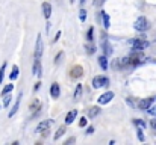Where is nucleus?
<instances>
[{
	"instance_id": "1",
	"label": "nucleus",
	"mask_w": 156,
	"mask_h": 145,
	"mask_svg": "<svg viewBox=\"0 0 156 145\" xmlns=\"http://www.w3.org/2000/svg\"><path fill=\"white\" fill-rule=\"evenodd\" d=\"M133 27H135L138 32H146V30L150 27V23H149V20H147L146 17H140V18L135 21Z\"/></svg>"
},
{
	"instance_id": "2",
	"label": "nucleus",
	"mask_w": 156,
	"mask_h": 145,
	"mask_svg": "<svg viewBox=\"0 0 156 145\" xmlns=\"http://www.w3.org/2000/svg\"><path fill=\"white\" fill-rule=\"evenodd\" d=\"M109 85V79L105 77V76H96L93 79V88L94 89H99V88H103V86H108Z\"/></svg>"
},
{
	"instance_id": "3",
	"label": "nucleus",
	"mask_w": 156,
	"mask_h": 145,
	"mask_svg": "<svg viewBox=\"0 0 156 145\" xmlns=\"http://www.w3.org/2000/svg\"><path fill=\"white\" fill-rule=\"evenodd\" d=\"M132 47L135 51H143L144 48L149 47V43L146 41V38H140V40H133L132 41Z\"/></svg>"
},
{
	"instance_id": "4",
	"label": "nucleus",
	"mask_w": 156,
	"mask_h": 145,
	"mask_svg": "<svg viewBox=\"0 0 156 145\" xmlns=\"http://www.w3.org/2000/svg\"><path fill=\"white\" fill-rule=\"evenodd\" d=\"M32 74L37 76V77H41V74H43V65H41V59L40 57H35V60H34Z\"/></svg>"
},
{
	"instance_id": "5",
	"label": "nucleus",
	"mask_w": 156,
	"mask_h": 145,
	"mask_svg": "<svg viewBox=\"0 0 156 145\" xmlns=\"http://www.w3.org/2000/svg\"><path fill=\"white\" fill-rule=\"evenodd\" d=\"M82 76H83V68H82V65H74V67L70 70V77L79 79V77H82Z\"/></svg>"
},
{
	"instance_id": "6",
	"label": "nucleus",
	"mask_w": 156,
	"mask_h": 145,
	"mask_svg": "<svg viewBox=\"0 0 156 145\" xmlns=\"http://www.w3.org/2000/svg\"><path fill=\"white\" fill-rule=\"evenodd\" d=\"M43 51H44V47H43V38H41V35H38L37 44H35V57H40V59H41Z\"/></svg>"
},
{
	"instance_id": "7",
	"label": "nucleus",
	"mask_w": 156,
	"mask_h": 145,
	"mask_svg": "<svg viewBox=\"0 0 156 145\" xmlns=\"http://www.w3.org/2000/svg\"><path fill=\"white\" fill-rule=\"evenodd\" d=\"M112 98H114V92L112 91H108V92H105V94H102V95L99 97V104H108Z\"/></svg>"
},
{
	"instance_id": "8",
	"label": "nucleus",
	"mask_w": 156,
	"mask_h": 145,
	"mask_svg": "<svg viewBox=\"0 0 156 145\" xmlns=\"http://www.w3.org/2000/svg\"><path fill=\"white\" fill-rule=\"evenodd\" d=\"M143 59H144V54H140V53H133V54H130V56H129V62H130V65L140 64Z\"/></svg>"
},
{
	"instance_id": "9",
	"label": "nucleus",
	"mask_w": 156,
	"mask_h": 145,
	"mask_svg": "<svg viewBox=\"0 0 156 145\" xmlns=\"http://www.w3.org/2000/svg\"><path fill=\"white\" fill-rule=\"evenodd\" d=\"M153 101H155L153 98H144V100H141V101H140V109H141V110H147V109L153 104Z\"/></svg>"
},
{
	"instance_id": "10",
	"label": "nucleus",
	"mask_w": 156,
	"mask_h": 145,
	"mask_svg": "<svg viewBox=\"0 0 156 145\" xmlns=\"http://www.w3.org/2000/svg\"><path fill=\"white\" fill-rule=\"evenodd\" d=\"M43 15L46 18H50V15H52V5L49 2H44L43 3Z\"/></svg>"
},
{
	"instance_id": "11",
	"label": "nucleus",
	"mask_w": 156,
	"mask_h": 145,
	"mask_svg": "<svg viewBox=\"0 0 156 145\" xmlns=\"http://www.w3.org/2000/svg\"><path fill=\"white\" fill-rule=\"evenodd\" d=\"M29 109H30V112H32L34 115H35V113H38V110L41 109V101L35 98V100H34V101L30 103V106H29Z\"/></svg>"
},
{
	"instance_id": "12",
	"label": "nucleus",
	"mask_w": 156,
	"mask_h": 145,
	"mask_svg": "<svg viewBox=\"0 0 156 145\" xmlns=\"http://www.w3.org/2000/svg\"><path fill=\"white\" fill-rule=\"evenodd\" d=\"M50 95L53 97V98H58V97L61 95V88H59V85L55 82V83H52V86H50Z\"/></svg>"
},
{
	"instance_id": "13",
	"label": "nucleus",
	"mask_w": 156,
	"mask_h": 145,
	"mask_svg": "<svg viewBox=\"0 0 156 145\" xmlns=\"http://www.w3.org/2000/svg\"><path fill=\"white\" fill-rule=\"evenodd\" d=\"M76 116H77V110H70L68 113H67V116H65V124L68 126V124H71L74 119H76Z\"/></svg>"
},
{
	"instance_id": "14",
	"label": "nucleus",
	"mask_w": 156,
	"mask_h": 145,
	"mask_svg": "<svg viewBox=\"0 0 156 145\" xmlns=\"http://www.w3.org/2000/svg\"><path fill=\"white\" fill-rule=\"evenodd\" d=\"M50 124H52V119H46V121H41V123L38 124V127H37V132H38V133H41L43 130H47V129L50 127Z\"/></svg>"
},
{
	"instance_id": "15",
	"label": "nucleus",
	"mask_w": 156,
	"mask_h": 145,
	"mask_svg": "<svg viewBox=\"0 0 156 145\" xmlns=\"http://www.w3.org/2000/svg\"><path fill=\"white\" fill-rule=\"evenodd\" d=\"M20 101H21V94L18 95V98H17V101H15V104L12 106V109L9 110V113H8V116L9 118H12L15 113H17V110H18V107H20Z\"/></svg>"
},
{
	"instance_id": "16",
	"label": "nucleus",
	"mask_w": 156,
	"mask_h": 145,
	"mask_svg": "<svg viewBox=\"0 0 156 145\" xmlns=\"http://www.w3.org/2000/svg\"><path fill=\"white\" fill-rule=\"evenodd\" d=\"M99 113H100V107H97V106L88 109V116H90V118H94V116H97Z\"/></svg>"
},
{
	"instance_id": "17",
	"label": "nucleus",
	"mask_w": 156,
	"mask_h": 145,
	"mask_svg": "<svg viewBox=\"0 0 156 145\" xmlns=\"http://www.w3.org/2000/svg\"><path fill=\"white\" fill-rule=\"evenodd\" d=\"M102 47H103L105 56H109V54L112 53V48H111V46H109V43H108V41H102Z\"/></svg>"
},
{
	"instance_id": "18",
	"label": "nucleus",
	"mask_w": 156,
	"mask_h": 145,
	"mask_svg": "<svg viewBox=\"0 0 156 145\" xmlns=\"http://www.w3.org/2000/svg\"><path fill=\"white\" fill-rule=\"evenodd\" d=\"M99 65H100V68L102 70H106L108 68V56H100L99 57Z\"/></svg>"
},
{
	"instance_id": "19",
	"label": "nucleus",
	"mask_w": 156,
	"mask_h": 145,
	"mask_svg": "<svg viewBox=\"0 0 156 145\" xmlns=\"http://www.w3.org/2000/svg\"><path fill=\"white\" fill-rule=\"evenodd\" d=\"M65 130H67V129H65V126H61V127L58 129V132L55 133V136H53V139H55V141H58V139H59V138H61V136H62V135L65 133Z\"/></svg>"
},
{
	"instance_id": "20",
	"label": "nucleus",
	"mask_w": 156,
	"mask_h": 145,
	"mask_svg": "<svg viewBox=\"0 0 156 145\" xmlns=\"http://www.w3.org/2000/svg\"><path fill=\"white\" fill-rule=\"evenodd\" d=\"M12 91H14V85H12V83L6 85V86L3 88V91H2V97L6 95V94H9V92H12Z\"/></svg>"
},
{
	"instance_id": "21",
	"label": "nucleus",
	"mask_w": 156,
	"mask_h": 145,
	"mask_svg": "<svg viewBox=\"0 0 156 145\" xmlns=\"http://www.w3.org/2000/svg\"><path fill=\"white\" fill-rule=\"evenodd\" d=\"M82 92H83L82 85H77V88H76V91H74V100H79L80 95H82Z\"/></svg>"
},
{
	"instance_id": "22",
	"label": "nucleus",
	"mask_w": 156,
	"mask_h": 145,
	"mask_svg": "<svg viewBox=\"0 0 156 145\" xmlns=\"http://www.w3.org/2000/svg\"><path fill=\"white\" fill-rule=\"evenodd\" d=\"M18 73H20L18 67H17V65H14V67H12V73H11V80H15V79L18 77Z\"/></svg>"
},
{
	"instance_id": "23",
	"label": "nucleus",
	"mask_w": 156,
	"mask_h": 145,
	"mask_svg": "<svg viewBox=\"0 0 156 145\" xmlns=\"http://www.w3.org/2000/svg\"><path fill=\"white\" fill-rule=\"evenodd\" d=\"M11 100H12L11 92H9V94H6V95H3V106H5V107H8V106H9V103H11Z\"/></svg>"
},
{
	"instance_id": "24",
	"label": "nucleus",
	"mask_w": 156,
	"mask_h": 145,
	"mask_svg": "<svg viewBox=\"0 0 156 145\" xmlns=\"http://www.w3.org/2000/svg\"><path fill=\"white\" fill-rule=\"evenodd\" d=\"M102 18H103V26H105V29H108L111 24H109V15L106 14V12H103L102 14Z\"/></svg>"
},
{
	"instance_id": "25",
	"label": "nucleus",
	"mask_w": 156,
	"mask_h": 145,
	"mask_svg": "<svg viewBox=\"0 0 156 145\" xmlns=\"http://www.w3.org/2000/svg\"><path fill=\"white\" fill-rule=\"evenodd\" d=\"M6 62H3V65L0 67V85L3 83V77H5V70H6Z\"/></svg>"
},
{
	"instance_id": "26",
	"label": "nucleus",
	"mask_w": 156,
	"mask_h": 145,
	"mask_svg": "<svg viewBox=\"0 0 156 145\" xmlns=\"http://www.w3.org/2000/svg\"><path fill=\"white\" fill-rule=\"evenodd\" d=\"M79 20H80L82 23L87 20V11H85L83 8H80V11H79Z\"/></svg>"
},
{
	"instance_id": "27",
	"label": "nucleus",
	"mask_w": 156,
	"mask_h": 145,
	"mask_svg": "<svg viewBox=\"0 0 156 145\" xmlns=\"http://www.w3.org/2000/svg\"><path fill=\"white\" fill-rule=\"evenodd\" d=\"M87 38H88V41H93V40H94V27H90V29H88Z\"/></svg>"
},
{
	"instance_id": "28",
	"label": "nucleus",
	"mask_w": 156,
	"mask_h": 145,
	"mask_svg": "<svg viewBox=\"0 0 156 145\" xmlns=\"http://www.w3.org/2000/svg\"><path fill=\"white\" fill-rule=\"evenodd\" d=\"M136 133H138V139H140L141 142H144V139H146V138H144V133H143V129H141V127H138Z\"/></svg>"
},
{
	"instance_id": "29",
	"label": "nucleus",
	"mask_w": 156,
	"mask_h": 145,
	"mask_svg": "<svg viewBox=\"0 0 156 145\" xmlns=\"http://www.w3.org/2000/svg\"><path fill=\"white\" fill-rule=\"evenodd\" d=\"M62 57H64V51H59V53L56 54V57H55V64L58 65V64L61 62V59H62Z\"/></svg>"
},
{
	"instance_id": "30",
	"label": "nucleus",
	"mask_w": 156,
	"mask_h": 145,
	"mask_svg": "<svg viewBox=\"0 0 156 145\" xmlns=\"http://www.w3.org/2000/svg\"><path fill=\"white\" fill-rule=\"evenodd\" d=\"M147 113L152 115V116H156V106H150V107L147 109Z\"/></svg>"
},
{
	"instance_id": "31",
	"label": "nucleus",
	"mask_w": 156,
	"mask_h": 145,
	"mask_svg": "<svg viewBox=\"0 0 156 145\" xmlns=\"http://www.w3.org/2000/svg\"><path fill=\"white\" fill-rule=\"evenodd\" d=\"M87 124H88V121H87V118H80L79 119V127H87Z\"/></svg>"
},
{
	"instance_id": "32",
	"label": "nucleus",
	"mask_w": 156,
	"mask_h": 145,
	"mask_svg": "<svg viewBox=\"0 0 156 145\" xmlns=\"http://www.w3.org/2000/svg\"><path fill=\"white\" fill-rule=\"evenodd\" d=\"M133 123H135V124H136L138 127H143V129L146 127V123H144V121H141V119H135Z\"/></svg>"
},
{
	"instance_id": "33",
	"label": "nucleus",
	"mask_w": 156,
	"mask_h": 145,
	"mask_svg": "<svg viewBox=\"0 0 156 145\" xmlns=\"http://www.w3.org/2000/svg\"><path fill=\"white\" fill-rule=\"evenodd\" d=\"M87 51L91 54V53H94V51H96V47H94V46H87Z\"/></svg>"
},
{
	"instance_id": "34",
	"label": "nucleus",
	"mask_w": 156,
	"mask_h": 145,
	"mask_svg": "<svg viewBox=\"0 0 156 145\" xmlns=\"http://www.w3.org/2000/svg\"><path fill=\"white\" fill-rule=\"evenodd\" d=\"M91 133H94V127H93V126H90V127L87 129V135H91Z\"/></svg>"
},
{
	"instance_id": "35",
	"label": "nucleus",
	"mask_w": 156,
	"mask_h": 145,
	"mask_svg": "<svg viewBox=\"0 0 156 145\" xmlns=\"http://www.w3.org/2000/svg\"><path fill=\"white\" fill-rule=\"evenodd\" d=\"M74 142H76V139H74V138H70V139H68V141H65V145L74 144Z\"/></svg>"
},
{
	"instance_id": "36",
	"label": "nucleus",
	"mask_w": 156,
	"mask_h": 145,
	"mask_svg": "<svg viewBox=\"0 0 156 145\" xmlns=\"http://www.w3.org/2000/svg\"><path fill=\"white\" fill-rule=\"evenodd\" d=\"M150 127H152L153 130H156V119H153V121L150 123Z\"/></svg>"
},
{
	"instance_id": "37",
	"label": "nucleus",
	"mask_w": 156,
	"mask_h": 145,
	"mask_svg": "<svg viewBox=\"0 0 156 145\" xmlns=\"http://www.w3.org/2000/svg\"><path fill=\"white\" fill-rule=\"evenodd\" d=\"M59 36H61V32L58 30V33H56V38H55V41H58V40H59Z\"/></svg>"
},
{
	"instance_id": "38",
	"label": "nucleus",
	"mask_w": 156,
	"mask_h": 145,
	"mask_svg": "<svg viewBox=\"0 0 156 145\" xmlns=\"http://www.w3.org/2000/svg\"><path fill=\"white\" fill-rule=\"evenodd\" d=\"M79 2H80V5H83V3H85L87 0H79Z\"/></svg>"
},
{
	"instance_id": "39",
	"label": "nucleus",
	"mask_w": 156,
	"mask_h": 145,
	"mask_svg": "<svg viewBox=\"0 0 156 145\" xmlns=\"http://www.w3.org/2000/svg\"><path fill=\"white\" fill-rule=\"evenodd\" d=\"M70 3H74V0H70Z\"/></svg>"
}]
</instances>
